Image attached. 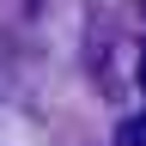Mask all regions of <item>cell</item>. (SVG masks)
Listing matches in <instances>:
<instances>
[{
    "label": "cell",
    "mask_w": 146,
    "mask_h": 146,
    "mask_svg": "<svg viewBox=\"0 0 146 146\" xmlns=\"http://www.w3.org/2000/svg\"><path fill=\"white\" fill-rule=\"evenodd\" d=\"M140 79H146V55H140Z\"/></svg>",
    "instance_id": "7a4b0ae2"
},
{
    "label": "cell",
    "mask_w": 146,
    "mask_h": 146,
    "mask_svg": "<svg viewBox=\"0 0 146 146\" xmlns=\"http://www.w3.org/2000/svg\"><path fill=\"white\" fill-rule=\"evenodd\" d=\"M116 146H146V110H134V116L116 122Z\"/></svg>",
    "instance_id": "6da1fadb"
},
{
    "label": "cell",
    "mask_w": 146,
    "mask_h": 146,
    "mask_svg": "<svg viewBox=\"0 0 146 146\" xmlns=\"http://www.w3.org/2000/svg\"><path fill=\"white\" fill-rule=\"evenodd\" d=\"M140 6H146V0H140Z\"/></svg>",
    "instance_id": "3957f363"
}]
</instances>
